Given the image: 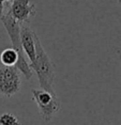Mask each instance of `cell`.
<instances>
[{"label": "cell", "mask_w": 121, "mask_h": 125, "mask_svg": "<svg viewBox=\"0 0 121 125\" xmlns=\"http://www.w3.org/2000/svg\"><path fill=\"white\" fill-rule=\"evenodd\" d=\"M9 13L18 22H28L36 15V5L31 0H13Z\"/></svg>", "instance_id": "5"}, {"label": "cell", "mask_w": 121, "mask_h": 125, "mask_svg": "<svg viewBox=\"0 0 121 125\" xmlns=\"http://www.w3.org/2000/svg\"><path fill=\"white\" fill-rule=\"evenodd\" d=\"M10 1H12V0H3V2H10Z\"/></svg>", "instance_id": "10"}, {"label": "cell", "mask_w": 121, "mask_h": 125, "mask_svg": "<svg viewBox=\"0 0 121 125\" xmlns=\"http://www.w3.org/2000/svg\"><path fill=\"white\" fill-rule=\"evenodd\" d=\"M22 78L16 66L0 67V94L5 97H12L19 92Z\"/></svg>", "instance_id": "4"}, {"label": "cell", "mask_w": 121, "mask_h": 125, "mask_svg": "<svg viewBox=\"0 0 121 125\" xmlns=\"http://www.w3.org/2000/svg\"><path fill=\"white\" fill-rule=\"evenodd\" d=\"M36 32L26 22L21 24V43L26 57L30 61V66L36 62Z\"/></svg>", "instance_id": "6"}, {"label": "cell", "mask_w": 121, "mask_h": 125, "mask_svg": "<svg viewBox=\"0 0 121 125\" xmlns=\"http://www.w3.org/2000/svg\"><path fill=\"white\" fill-rule=\"evenodd\" d=\"M18 60V53L14 48H7L0 53V62L4 66H15Z\"/></svg>", "instance_id": "7"}, {"label": "cell", "mask_w": 121, "mask_h": 125, "mask_svg": "<svg viewBox=\"0 0 121 125\" xmlns=\"http://www.w3.org/2000/svg\"><path fill=\"white\" fill-rule=\"evenodd\" d=\"M3 11H4V2L3 0H0V16L3 14Z\"/></svg>", "instance_id": "9"}, {"label": "cell", "mask_w": 121, "mask_h": 125, "mask_svg": "<svg viewBox=\"0 0 121 125\" xmlns=\"http://www.w3.org/2000/svg\"><path fill=\"white\" fill-rule=\"evenodd\" d=\"M0 125H22V123L13 113L4 112L0 115Z\"/></svg>", "instance_id": "8"}, {"label": "cell", "mask_w": 121, "mask_h": 125, "mask_svg": "<svg viewBox=\"0 0 121 125\" xmlns=\"http://www.w3.org/2000/svg\"><path fill=\"white\" fill-rule=\"evenodd\" d=\"M119 1H120V2H121V0H119Z\"/></svg>", "instance_id": "11"}, {"label": "cell", "mask_w": 121, "mask_h": 125, "mask_svg": "<svg viewBox=\"0 0 121 125\" xmlns=\"http://www.w3.org/2000/svg\"><path fill=\"white\" fill-rule=\"evenodd\" d=\"M34 41H36V62L31 66V69L36 74L41 89L55 92L54 81L56 77L55 64L44 50L36 33L34 35Z\"/></svg>", "instance_id": "2"}, {"label": "cell", "mask_w": 121, "mask_h": 125, "mask_svg": "<svg viewBox=\"0 0 121 125\" xmlns=\"http://www.w3.org/2000/svg\"><path fill=\"white\" fill-rule=\"evenodd\" d=\"M31 93L42 119L45 122H50L61 108L56 93L44 89H32Z\"/></svg>", "instance_id": "3"}, {"label": "cell", "mask_w": 121, "mask_h": 125, "mask_svg": "<svg viewBox=\"0 0 121 125\" xmlns=\"http://www.w3.org/2000/svg\"><path fill=\"white\" fill-rule=\"evenodd\" d=\"M0 21L2 22L5 31H7L10 41L12 43V47L18 53V60L16 63V69L24 75L27 80H30L33 76V71L28 63L27 57H26L21 43V22H18L10 13L2 14L0 16Z\"/></svg>", "instance_id": "1"}]
</instances>
